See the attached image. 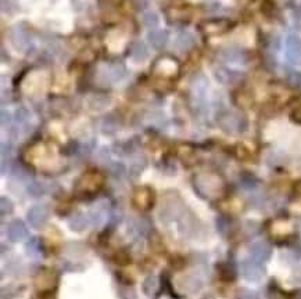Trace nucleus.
<instances>
[{"label": "nucleus", "instance_id": "4468645a", "mask_svg": "<svg viewBox=\"0 0 301 299\" xmlns=\"http://www.w3.org/2000/svg\"><path fill=\"white\" fill-rule=\"evenodd\" d=\"M147 40L151 44V47H154L156 50H161L165 47V44L168 42V33L165 31H160V29H153L149 32Z\"/></svg>", "mask_w": 301, "mask_h": 299}, {"label": "nucleus", "instance_id": "f3484780", "mask_svg": "<svg viewBox=\"0 0 301 299\" xmlns=\"http://www.w3.org/2000/svg\"><path fill=\"white\" fill-rule=\"evenodd\" d=\"M288 58L295 64L301 62V40L297 37H289Z\"/></svg>", "mask_w": 301, "mask_h": 299}, {"label": "nucleus", "instance_id": "cd10ccee", "mask_svg": "<svg viewBox=\"0 0 301 299\" xmlns=\"http://www.w3.org/2000/svg\"><path fill=\"white\" fill-rule=\"evenodd\" d=\"M10 122H11V115H10V112L3 110V111H1V126L4 128L6 125H10Z\"/></svg>", "mask_w": 301, "mask_h": 299}, {"label": "nucleus", "instance_id": "6e6552de", "mask_svg": "<svg viewBox=\"0 0 301 299\" xmlns=\"http://www.w3.org/2000/svg\"><path fill=\"white\" fill-rule=\"evenodd\" d=\"M7 236L13 243H19V241H24L26 237L29 236V233H28L26 224L22 220H14L7 227Z\"/></svg>", "mask_w": 301, "mask_h": 299}, {"label": "nucleus", "instance_id": "393cba45", "mask_svg": "<svg viewBox=\"0 0 301 299\" xmlns=\"http://www.w3.org/2000/svg\"><path fill=\"white\" fill-rule=\"evenodd\" d=\"M1 7H3V11L13 12L17 8V4L14 0H1Z\"/></svg>", "mask_w": 301, "mask_h": 299}, {"label": "nucleus", "instance_id": "aec40b11", "mask_svg": "<svg viewBox=\"0 0 301 299\" xmlns=\"http://www.w3.org/2000/svg\"><path fill=\"white\" fill-rule=\"evenodd\" d=\"M118 129V124H117V121L114 119L113 115H108L106 118L103 119V122H101V132L103 133H106V135H113L115 133Z\"/></svg>", "mask_w": 301, "mask_h": 299}, {"label": "nucleus", "instance_id": "20e7f679", "mask_svg": "<svg viewBox=\"0 0 301 299\" xmlns=\"http://www.w3.org/2000/svg\"><path fill=\"white\" fill-rule=\"evenodd\" d=\"M50 218V211L49 208L43 204H39V205H33L29 208V211L26 213V219H28V223L33 229H42L44 224L47 223V220Z\"/></svg>", "mask_w": 301, "mask_h": 299}, {"label": "nucleus", "instance_id": "9d476101", "mask_svg": "<svg viewBox=\"0 0 301 299\" xmlns=\"http://www.w3.org/2000/svg\"><path fill=\"white\" fill-rule=\"evenodd\" d=\"M150 56V51H149V47L147 44L142 42V40H138V42H133L131 44V49H129V57L133 62L136 64H142Z\"/></svg>", "mask_w": 301, "mask_h": 299}, {"label": "nucleus", "instance_id": "5701e85b", "mask_svg": "<svg viewBox=\"0 0 301 299\" xmlns=\"http://www.w3.org/2000/svg\"><path fill=\"white\" fill-rule=\"evenodd\" d=\"M25 251L28 255L31 256H38L40 254V245H39L38 238H32L29 243L26 244Z\"/></svg>", "mask_w": 301, "mask_h": 299}, {"label": "nucleus", "instance_id": "7ed1b4c3", "mask_svg": "<svg viewBox=\"0 0 301 299\" xmlns=\"http://www.w3.org/2000/svg\"><path fill=\"white\" fill-rule=\"evenodd\" d=\"M126 76V69L122 64L114 62L111 65H101L97 69L96 79L100 85H110L121 82Z\"/></svg>", "mask_w": 301, "mask_h": 299}, {"label": "nucleus", "instance_id": "2eb2a0df", "mask_svg": "<svg viewBox=\"0 0 301 299\" xmlns=\"http://www.w3.org/2000/svg\"><path fill=\"white\" fill-rule=\"evenodd\" d=\"M90 219L82 212H75L74 215H71V218L68 220L69 229L74 231H83L88 229Z\"/></svg>", "mask_w": 301, "mask_h": 299}, {"label": "nucleus", "instance_id": "dca6fc26", "mask_svg": "<svg viewBox=\"0 0 301 299\" xmlns=\"http://www.w3.org/2000/svg\"><path fill=\"white\" fill-rule=\"evenodd\" d=\"M240 124H242V118L235 114H224L220 118L221 128L225 129L226 132L240 131Z\"/></svg>", "mask_w": 301, "mask_h": 299}, {"label": "nucleus", "instance_id": "39448f33", "mask_svg": "<svg viewBox=\"0 0 301 299\" xmlns=\"http://www.w3.org/2000/svg\"><path fill=\"white\" fill-rule=\"evenodd\" d=\"M240 272L247 281H260L265 274V269H264L261 262L251 258V259H246V261L242 262Z\"/></svg>", "mask_w": 301, "mask_h": 299}, {"label": "nucleus", "instance_id": "f8f14e48", "mask_svg": "<svg viewBox=\"0 0 301 299\" xmlns=\"http://www.w3.org/2000/svg\"><path fill=\"white\" fill-rule=\"evenodd\" d=\"M193 44H195V36L190 32H181L174 42V49L179 53H186L193 47Z\"/></svg>", "mask_w": 301, "mask_h": 299}, {"label": "nucleus", "instance_id": "f257e3e1", "mask_svg": "<svg viewBox=\"0 0 301 299\" xmlns=\"http://www.w3.org/2000/svg\"><path fill=\"white\" fill-rule=\"evenodd\" d=\"M195 188L204 198H214L221 193L222 183L214 174H199L195 177Z\"/></svg>", "mask_w": 301, "mask_h": 299}, {"label": "nucleus", "instance_id": "a211bd4d", "mask_svg": "<svg viewBox=\"0 0 301 299\" xmlns=\"http://www.w3.org/2000/svg\"><path fill=\"white\" fill-rule=\"evenodd\" d=\"M110 103H111V99L103 94H96L88 100V106L92 111H101L110 106Z\"/></svg>", "mask_w": 301, "mask_h": 299}, {"label": "nucleus", "instance_id": "a878e982", "mask_svg": "<svg viewBox=\"0 0 301 299\" xmlns=\"http://www.w3.org/2000/svg\"><path fill=\"white\" fill-rule=\"evenodd\" d=\"M238 299H257V295L253 293V291H250V290H246V288H243V290H240V291H239Z\"/></svg>", "mask_w": 301, "mask_h": 299}, {"label": "nucleus", "instance_id": "4be33fe9", "mask_svg": "<svg viewBox=\"0 0 301 299\" xmlns=\"http://www.w3.org/2000/svg\"><path fill=\"white\" fill-rule=\"evenodd\" d=\"M28 194L33 197V198H39V197H42L44 194V186L42 183H39V181H31L29 184H28Z\"/></svg>", "mask_w": 301, "mask_h": 299}, {"label": "nucleus", "instance_id": "f03ea898", "mask_svg": "<svg viewBox=\"0 0 301 299\" xmlns=\"http://www.w3.org/2000/svg\"><path fill=\"white\" fill-rule=\"evenodd\" d=\"M183 205L181 199L176 197V194H168L165 195L160 205V212L158 216L163 222H172L179 218V215L182 213Z\"/></svg>", "mask_w": 301, "mask_h": 299}, {"label": "nucleus", "instance_id": "b1692460", "mask_svg": "<svg viewBox=\"0 0 301 299\" xmlns=\"http://www.w3.org/2000/svg\"><path fill=\"white\" fill-rule=\"evenodd\" d=\"M0 209H1V216L10 215L14 211L13 202L8 198H6V197H1V199H0Z\"/></svg>", "mask_w": 301, "mask_h": 299}, {"label": "nucleus", "instance_id": "bb28decb", "mask_svg": "<svg viewBox=\"0 0 301 299\" xmlns=\"http://www.w3.org/2000/svg\"><path fill=\"white\" fill-rule=\"evenodd\" d=\"M11 146L10 144L6 143H1V161H4V159H10V156H11Z\"/></svg>", "mask_w": 301, "mask_h": 299}, {"label": "nucleus", "instance_id": "0eeeda50", "mask_svg": "<svg viewBox=\"0 0 301 299\" xmlns=\"http://www.w3.org/2000/svg\"><path fill=\"white\" fill-rule=\"evenodd\" d=\"M101 183H103V177L99 173H86L82 176L79 181H78V190L83 191V193H92L96 191L97 188H100Z\"/></svg>", "mask_w": 301, "mask_h": 299}, {"label": "nucleus", "instance_id": "423d86ee", "mask_svg": "<svg viewBox=\"0 0 301 299\" xmlns=\"http://www.w3.org/2000/svg\"><path fill=\"white\" fill-rule=\"evenodd\" d=\"M10 40L14 49L19 51H25L31 44V32L24 25H15L10 32Z\"/></svg>", "mask_w": 301, "mask_h": 299}, {"label": "nucleus", "instance_id": "6ab92c4d", "mask_svg": "<svg viewBox=\"0 0 301 299\" xmlns=\"http://www.w3.org/2000/svg\"><path fill=\"white\" fill-rule=\"evenodd\" d=\"M142 24H143L144 28L153 31V29H156L158 26V24H160V18H158V15L154 11H147L142 15Z\"/></svg>", "mask_w": 301, "mask_h": 299}, {"label": "nucleus", "instance_id": "1a4fd4ad", "mask_svg": "<svg viewBox=\"0 0 301 299\" xmlns=\"http://www.w3.org/2000/svg\"><path fill=\"white\" fill-rule=\"evenodd\" d=\"M250 254L253 259L258 262H267L272 255V247L267 241H256L251 244Z\"/></svg>", "mask_w": 301, "mask_h": 299}, {"label": "nucleus", "instance_id": "ddd939ff", "mask_svg": "<svg viewBox=\"0 0 301 299\" xmlns=\"http://www.w3.org/2000/svg\"><path fill=\"white\" fill-rule=\"evenodd\" d=\"M133 202L138 206L139 209H147L153 202V193L147 187H142L138 188L136 193L133 195Z\"/></svg>", "mask_w": 301, "mask_h": 299}, {"label": "nucleus", "instance_id": "9b49d317", "mask_svg": "<svg viewBox=\"0 0 301 299\" xmlns=\"http://www.w3.org/2000/svg\"><path fill=\"white\" fill-rule=\"evenodd\" d=\"M153 71L156 74L161 75V76H171V75L176 74L178 65H176L175 60H172L170 57H164V58H161V60H158L156 62Z\"/></svg>", "mask_w": 301, "mask_h": 299}, {"label": "nucleus", "instance_id": "412c9836", "mask_svg": "<svg viewBox=\"0 0 301 299\" xmlns=\"http://www.w3.org/2000/svg\"><path fill=\"white\" fill-rule=\"evenodd\" d=\"M157 288H158L157 277H154V276L146 277V280L143 281V293L146 294V295H154V294L157 293Z\"/></svg>", "mask_w": 301, "mask_h": 299}]
</instances>
